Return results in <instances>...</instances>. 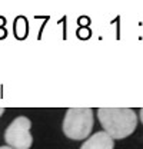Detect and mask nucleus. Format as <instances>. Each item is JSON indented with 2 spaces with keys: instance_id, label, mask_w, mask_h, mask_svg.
Returning a JSON list of instances; mask_svg holds the SVG:
<instances>
[{
  "instance_id": "nucleus-1",
  "label": "nucleus",
  "mask_w": 143,
  "mask_h": 149,
  "mask_svg": "<svg viewBox=\"0 0 143 149\" xmlns=\"http://www.w3.org/2000/svg\"><path fill=\"white\" fill-rule=\"evenodd\" d=\"M97 118L105 132L113 139L130 136L137 126V115L129 108H100Z\"/></svg>"
},
{
  "instance_id": "nucleus-2",
  "label": "nucleus",
  "mask_w": 143,
  "mask_h": 149,
  "mask_svg": "<svg viewBox=\"0 0 143 149\" xmlns=\"http://www.w3.org/2000/svg\"><path fill=\"white\" fill-rule=\"evenodd\" d=\"M93 112L89 108H73L65 115L63 133L73 141L86 139L93 129Z\"/></svg>"
},
{
  "instance_id": "nucleus-3",
  "label": "nucleus",
  "mask_w": 143,
  "mask_h": 149,
  "mask_svg": "<svg viewBox=\"0 0 143 149\" xmlns=\"http://www.w3.org/2000/svg\"><path fill=\"white\" fill-rule=\"evenodd\" d=\"M32 122L26 116H17L4 132V141L7 146L13 149H30L33 136L30 133Z\"/></svg>"
},
{
  "instance_id": "nucleus-4",
  "label": "nucleus",
  "mask_w": 143,
  "mask_h": 149,
  "mask_svg": "<svg viewBox=\"0 0 143 149\" xmlns=\"http://www.w3.org/2000/svg\"><path fill=\"white\" fill-rule=\"evenodd\" d=\"M115 148V139L107 135L106 132H96L90 138H87L80 149H113Z\"/></svg>"
},
{
  "instance_id": "nucleus-5",
  "label": "nucleus",
  "mask_w": 143,
  "mask_h": 149,
  "mask_svg": "<svg viewBox=\"0 0 143 149\" xmlns=\"http://www.w3.org/2000/svg\"><path fill=\"white\" fill-rule=\"evenodd\" d=\"M139 116H140V122L143 123V109H140V112H139Z\"/></svg>"
},
{
  "instance_id": "nucleus-6",
  "label": "nucleus",
  "mask_w": 143,
  "mask_h": 149,
  "mask_svg": "<svg viewBox=\"0 0 143 149\" xmlns=\"http://www.w3.org/2000/svg\"><path fill=\"white\" fill-rule=\"evenodd\" d=\"M0 149H13V148H10V146H0Z\"/></svg>"
},
{
  "instance_id": "nucleus-7",
  "label": "nucleus",
  "mask_w": 143,
  "mask_h": 149,
  "mask_svg": "<svg viewBox=\"0 0 143 149\" xmlns=\"http://www.w3.org/2000/svg\"><path fill=\"white\" fill-rule=\"evenodd\" d=\"M3 113H4V109H1V108H0V116H1Z\"/></svg>"
}]
</instances>
